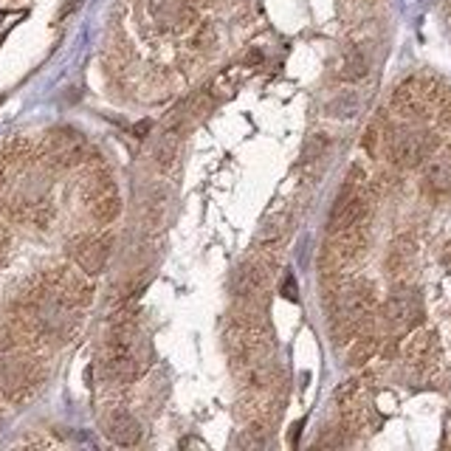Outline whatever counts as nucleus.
<instances>
[{
    "mask_svg": "<svg viewBox=\"0 0 451 451\" xmlns=\"http://www.w3.org/2000/svg\"><path fill=\"white\" fill-rule=\"evenodd\" d=\"M43 378L39 364L28 355H12V350L0 353V392L12 400L26 398Z\"/></svg>",
    "mask_w": 451,
    "mask_h": 451,
    "instance_id": "1",
    "label": "nucleus"
},
{
    "mask_svg": "<svg viewBox=\"0 0 451 451\" xmlns=\"http://www.w3.org/2000/svg\"><path fill=\"white\" fill-rule=\"evenodd\" d=\"M434 147H437V139L432 133H418V130H400L387 141V152H389L392 163H398L403 170L426 163L432 158Z\"/></svg>",
    "mask_w": 451,
    "mask_h": 451,
    "instance_id": "2",
    "label": "nucleus"
},
{
    "mask_svg": "<svg viewBox=\"0 0 451 451\" xmlns=\"http://www.w3.org/2000/svg\"><path fill=\"white\" fill-rule=\"evenodd\" d=\"M384 321L389 327H395V330H409V327L421 324L423 319V310H421V302L412 291H395L387 305H384Z\"/></svg>",
    "mask_w": 451,
    "mask_h": 451,
    "instance_id": "3",
    "label": "nucleus"
},
{
    "mask_svg": "<svg viewBox=\"0 0 451 451\" xmlns=\"http://www.w3.org/2000/svg\"><path fill=\"white\" fill-rule=\"evenodd\" d=\"M71 257L85 274H99L110 257V237H82L73 242Z\"/></svg>",
    "mask_w": 451,
    "mask_h": 451,
    "instance_id": "4",
    "label": "nucleus"
},
{
    "mask_svg": "<svg viewBox=\"0 0 451 451\" xmlns=\"http://www.w3.org/2000/svg\"><path fill=\"white\" fill-rule=\"evenodd\" d=\"M105 432L116 445H136L141 440L139 421L130 412H125V409H113V412L105 418Z\"/></svg>",
    "mask_w": 451,
    "mask_h": 451,
    "instance_id": "5",
    "label": "nucleus"
},
{
    "mask_svg": "<svg viewBox=\"0 0 451 451\" xmlns=\"http://www.w3.org/2000/svg\"><path fill=\"white\" fill-rule=\"evenodd\" d=\"M423 186L432 195H448L451 192V161L448 158H429L426 161Z\"/></svg>",
    "mask_w": 451,
    "mask_h": 451,
    "instance_id": "6",
    "label": "nucleus"
},
{
    "mask_svg": "<svg viewBox=\"0 0 451 451\" xmlns=\"http://www.w3.org/2000/svg\"><path fill=\"white\" fill-rule=\"evenodd\" d=\"M403 358L409 364H429L432 361V353H434V333L429 330H415L412 336H409L400 347Z\"/></svg>",
    "mask_w": 451,
    "mask_h": 451,
    "instance_id": "7",
    "label": "nucleus"
},
{
    "mask_svg": "<svg viewBox=\"0 0 451 451\" xmlns=\"http://www.w3.org/2000/svg\"><path fill=\"white\" fill-rule=\"evenodd\" d=\"M412 260H415V240L412 237H398L389 249V257H387V268L392 276H403L409 268H412Z\"/></svg>",
    "mask_w": 451,
    "mask_h": 451,
    "instance_id": "8",
    "label": "nucleus"
},
{
    "mask_svg": "<svg viewBox=\"0 0 451 451\" xmlns=\"http://www.w3.org/2000/svg\"><path fill=\"white\" fill-rule=\"evenodd\" d=\"M118 212H121V203H118L116 189H107V192L91 197V215H94L96 223L107 226V223H113L118 218Z\"/></svg>",
    "mask_w": 451,
    "mask_h": 451,
    "instance_id": "9",
    "label": "nucleus"
},
{
    "mask_svg": "<svg viewBox=\"0 0 451 451\" xmlns=\"http://www.w3.org/2000/svg\"><path fill=\"white\" fill-rule=\"evenodd\" d=\"M178 155V125L170 127L167 133H163V139L158 141V150H155V158H158V167L161 170H170L173 161Z\"/></svg>",
    "mask_w": 451,
    "mask_h": 451,
    "instance_id": "10",
    "label": "nucleus"
},
{
    "mask_svg": "<svg viewBox=\"0 0 451 451\" xmlns=\"http://www.w3.org/2000/svg\"><path fill=\"white\" fill-rule=\"evenodd\" d=\"M378 347H381V342L375 339V336H361V339H355L353 342V347H350V364H355V366H361V364H366L375 353H378Z\"/></svg>",
    "mask_w": 451,
    "mask_h": 451,
    "instance_id": "11",
    "label": "nucleus"
},
{
    "mask_svg": "<svg viewBox=\"0 0 451 451\" xmlns=\"http://www.w3.org/2000/svg\"><path fill=\"white\" fill-rule=\"evenodd\" d=\"M366 73V57L361 51H347L342 65H339V79H347V82H355Z\"/></svg>",
    "mask_w": 451,
    "mask_h": 451,
    "instance_id": "12",
    "label": "nucleus"
},
{
    "mask_svg": "<svg viewBox=\"0 0 451 451\" xmlns=\"http://www.w3.org/2000/svg\"><path fill=\"white\" fill-rule=\"evenodd\" d=\"M288 229H291V218L288 215H279V218H271L265 226H263V234H260V242L265 245H276L285 234H288Z\"/></svg>",
    "mask_w": 451,
    "mask_h": 451,
    "instance_id": "13",
    "label": "nucleus"
},
{
    "mask_svg": "<svg viewBox=\"0 0 451 451\" xmlns=\"http://www.w3.org/2000/svg\"><path fill=\"white\" fill-rule=\"evenodd\" d=\"M327 113L333 118H353L358 113V96L355 94H339L327 102Z\"/></svg>",
    "mask_w": 451,
    "mask_h": 451,
    "instance_id": "14",
    "label": "nucleus"
},
{
    "mask_svg": "<svg viewBox=\"0 0 451 451\" xmlns=\"http://www.w3.org/2000/svg\"><path fill=\"white\" fill-rule=\"evenodd\" d=\"M324 150H327V136L316 133V136H310V139L305 141V150H302V161H305V163H310V161H319V158L324 155Z\"/></svg>",
    "mask_w": 451,
    "mask_h": 451,
    "instance_id": "15",
    "label": "nucleus"
},
{
    "mask_svg": "<svg viewBox=\"0 0 451 451\" xmlns=\"http://www.w3.org/2000/svg\"><path fill=\"white\" fill-rule=\"evenodd\" d=\"M381 141H384V136H381V127L378 125H370L366 127V133H364V150L370 152V155H378L381 152Z\"/></svg>",
    "mask_w": 451,
    "mask_h": 451,
    "instance_id": "16",
    "label": "nucleus"
},
{
    "mask_svg": "<svg viewBox=\"0 0 451 451\" xmlns=\"http://www.w3.org/2000/svg\"><path fill=\"white\" fill-rule=\"evenodd\" d=\"M279 291H282V297L288 299V302H297L299 299V288H297V276L291 274V271H285V276H282V285H279Z\"/></svg>",
    "mask_w": 451,
    "mask_h": 451,
    "instance_id": "17",
    "label": "nucleus"
},
{
    "mask_svg": "<svg viewBox=\"0 0 451 451\" xmlns=\"http://www.w3.org/2000/svg\"><path fill=\"white\" fill-rule=\"evenodd\" d=\"M440 121L451 127V96H445L443 105H440Z\"/></svg>",
    "mask_w": 451,
    "mask_h": 451,
    "instance_id": "18",
    "label": "nucleus"
},
{
    "mask_svg": "<svg viewBox=\"0 0 451 451\" xmlns=\"http://www.w3.org/2000/svg\"><path fill=\"white\" fill-rule=\"evenodd\" d=\"M79 6V0H65V6H62V12H60V17H65V15H71L73 9Z\"/></svg>",
    "mask_w": 451,
    "mask_h": 451,
    "instance_id": "19",
    "label": "nucleus"
},
{
    "mask_svg": "<svg viewBox=\"0 0 451 451\" xmlns=\"http://www.w3.org/2000/svg\"><path fill=\"white\" fill-rule=\"evenodd\" d=\"M147 130H150V121H139V125H136V136H139V139H144Z\"/></svg>",
    "mask_w": 451,
    "mask_h": 451,
    "instance_id": "20",
    "label": "nucleus"
},
{
    "mask_svg": "<svg viewBox=\"0 0 451 451\" xmlns=\"http://www.w3.org/2000/svg\"><path fill=\"white\" fill-rule=\"evenodd\" d=\"M0 23H3V12H0Z\"/></svg>",
    "mask_w": 451,
    "mask_h": 451,
    "instance_id": "21",
    "label": "nucleus"
}]
</instances>
